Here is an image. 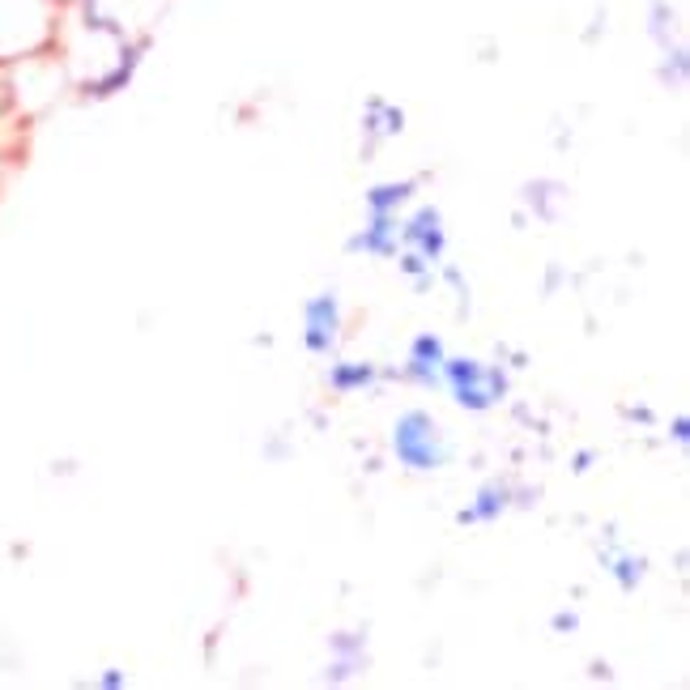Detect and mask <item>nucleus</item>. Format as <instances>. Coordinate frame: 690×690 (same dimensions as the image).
<instances>
[{"label":"nucleus","mask_w":690,"mask_h":690,"mask_svg":"<svg viewBox=\"0 0 690 690\" xmlns=\"http://www.w3.org/2000/svg\"><path fill=\"white\" fill-rule=\"evenodd\" d=\"M393 448L401 464H409V469H439L443 457H448V448L439 443V427L430 423V414H423V409L401 414V423L393 430Z\"/></svg>","instance_id":"nucleus-1"},{"label":"nucleus","mask_w":690,"mask_h":690,"mask_svg":"<svg viewBox=\"0 0 690 690\" xmlns=\"http://www.w3.org/2000/svg\"><path fill=\"white\" fill-rule=\"evenodd\" d=\"M443 371H448V380H452L457 401L469 405V409H491L494 401H499V393H503V375H499V371H486V366H478V362H469V359L443 362Z\"/></svg>","instance_id":"nucleus-2"},{"label":"nucleus","mask_w":690,"mask_h":690,"mask_svg":"<svg viewBox=\"0 0 690 690\" xmlns=\"http://www.w3.org/2000/svg\"><path fill=\"white\" fill-rule=\"evenodd\" d=\"M337 298L320 295L307 303V350L316 354H329V346L337 341Z\"/></svg>","instance_id":"nucleus-3"},{"label":"nucleus","mask_w":690,"mask_h":690,"mask_svg":"<svg viewBox=\"0 0 690 690\" xmlns=\"http://www.w3.org/2000/svg\"><path fill=\"white\" fill-rule=\"evenodd\" d=\"M443 346L435 341V337H418L414 341V350H409V371L423 380V384H430V380H439V371H443Z\"/></svg>","instance_id":"nucleus-4"},{"label":"nucleus","mask_w":690,"mask_h":690,"mask_svg":"<svg viewBox=\"0 0 690 690\" xmlns=\"http://www.w3.org/2000/svg\"><path fill=\"white\" fill-rule=\"evenodd\" d=\"M405 239L423 248V256H439L443 252V230H439V213L435 209H423L409 227H405Z\"/></svg>","instance_id":"nucleus-5"},{"label":"nucleus","mask_w":690,"mask_h":690,"mask_svg":"<svg viewBox=\"0 0 690 690\" xmlns=\"http://www.w3.org/2000/svg\"><path fill=\"white\" fill-rule=\"evenodd\" d=\"M409 193H414V184H384V188L366 193V205H371V213H393Z\"/></svg>","instance_id":"nucleus-6"},{"label":"nucleus","mask_w":690,"mask_h":690,"mask_svg":"<svg viewBox=\"0 0 690 690\" xmlns=\"http://www.w3.org/2000/svg\"><path fill=\"white\" fill-rule=\"evenodd\" d=\"M375 380V371L371 366H332L329 371V384L332 388H341V393H350V388H366Z\"/></svg>","instance_id":"nucleus-7"}]
</instances>
